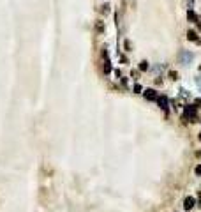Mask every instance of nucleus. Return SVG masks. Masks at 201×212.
I'll return each instance as SVG.
<instances>
[{
  "label": "nucleus",
  "mask_w": 201,
  "mask_h": 212,
  "mask_svg": "<svg viewBox=\"0 0 201 212\" xmlns=\"http://www.w3.org/2000/svg\"><path fill=\"white\" fill-rule=\"evenodd\" d=\"M187 16H189V20H191V21H198V16H196L192 11H189V12H187Z\"/></svg>",
  "instance_id": "nucleus-7"
},
{
  "label": "nucleus",
  "mask_w": 201,
  "mask_h": 212,
  "mask_svg": "<svg viewBox=\"0 0 201 212\" xmlns=\"http://www.w3.org/2000/svg\"><path fill=\"white\" fill-rule=\"evenodd\" d=\"M192 207H196V198H194V196H187V198L183 200V209H185V210H191Z\"/></svg>",
  "instance_id": "nucleus-1"
},
{
  "label": "nucleus",
  "mask_w": 201,
  "mask_h": 212,
  "mask_svg": "<svg viewBox=\"0 0 201 212\" xmlns=\"http://www.w3.org/2000/svg\"><path fill=\"white\" fill-rule=\"evenodd\" d=\"M145 97H147L148 101H153V99H157L159 96H157V92L153 90V89H147V90H145Z\"/></svg>",
  "instance_id": "nucleus-2"
},
{
  "label": "nucleus",
  "mask_w": 201,
  "mask_h": 212,
  "mask_svg": "<svg viewBox=\"0 0 201 212\" xmlns=\"http://www.w3.org/2000/svg\"><path fill=\"white\" fill-rule=\"evenodd\" d=\"M157 101H159V106H161L162 110H164V108H166V104H168V99H166V96H164V97H162V96H159V97H157Z\"/></svg>",
  "instance_id": "nucleus-4"
},
{
  "label": "nucleus",
  "mask_w": 201,
  "mask_h": 212,
  "mask_svg": "<svg viewBox=\"0 0 201 212\" xmlns=\"http://www.w3.org/2000/svg\"><path fill=\"white\" fill-rule=\"evenodd\" d=\"M140 69H141V71H147V69H148V62H141Z\"/></svg>",
  "instance_id": "nucleus-8"
},
{
  "label": "nucleus",
  "mask_w": 201,
  "mask_h": 212,
  "mask_svg": "<svg viewBox=\"0 0 201 212\" xmlns=\"http://www.w3.org/2000/svg\"><path fill=\"white\" fill-rule=\"evenodd\" d=\"M187 37H189V41H198V34L194 30H189L187 32Z\"/></svg>",
  "instance_id": "nucleus-5"
},
{
  "label": "nucleus",
  "mask_w": 201,
  "mask_h": 212,
  "mask_svg": "<svg viewBox=\"0 0 201 212\" xmlns=\"http://www.w3.org/2000/svg\"><path fill=\"white\" fill-rule=\"evenodd\" d=\"M185 117L187 119H196V108L194 106H185Z\"/></svg>",
  "instance_id": "nucleus-3"
},
{
  "label": "nucleus",
  "mask_w": 201,
  "mask_h": 212,
  "mask_svg": "<svg viewBox=\"0 0 201 212\" xmlns=\"http://www.w3.org/2000/svg\"><path fill=\"white\" fill-rule=\"evenodd\" d=\"M196 175H201V164L199 166H196Z\"/></svg>",
  "instance_id": "nucleus-10"
},
{
  "label": "nucleus",
  "mask_w": 201,
  "mask_h": 212,
  "mask_svg": "<svg viewBox=\"0 0 201 212\" xmlns=\"http://www.w3.org/2000/svg\"><path fill=\"white\" fill-rule=\"evenodd\" d=\"M104 72H106V74H110V72H111V64H110V60L104 62Z\"/></svg>",
  "instance_id": "nucleus-6"
},
{
  "label": "nucleus",
  "mask_w": 201,
  "mask_h": 212,
  "mask_svg": "<svg viewBox=\"0 0 201 212\" xmlns=\"http://www.w3.org/2000/svg\"><path fill=\"white\" fill-rule=\"evenodd\" d=\"M198 138H199V141H201V133H199V136H198Z\"/></svg>",
  "instance_id": "nucleus-11"
},
{
  "label": "nucleus",
  "mask_w": 201,
  "mask_h": 212,
  "mask_svg": "<svg viewBox=\"0 0 201 212\" xmlns=\"http://www.w3.org/2000/svg\"><path fill=\"white\" fill-rule=\"evenodd\" d=\"M95 29H97L99 32H102V23H100V21H97V23H95Z\"/></svg>",
  "instance_id": "nucleus-9"
}]
</instances>
